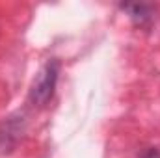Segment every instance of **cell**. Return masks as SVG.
<instances>
[{
  "label": "cell",
  "mask_w": 160,
  "mask_h": 158,
  "mask_svg": "<svg viewBox=\"0 0 160 158\" xmlns=\"http://www.w3.org/2000/svg\"><path fill=\"white\" fill-rule=\"evenodd\" d=\"M58 77H60V62L56 58H52L38 73V77L32 84V89L28 93V102L32 106H45L54 95Z\"/></svg>",
  "instance_id": "1"
},
{
  "label": "cell",
  "mask_w": 160,
  "mask_h": 158,
  "mask_svg": "<svg viewBox=\"0 0 160 158\" xmlns=\"http://www.w3.org/2000/svg\"><path fill=\"white\" fill-rule=\"evenodd\" d=\"M22 134V116L13 114L0 123V153H9Z\"/></svg>",
  "instance_id": "2"
},
{
  "label": "cell",
  "mask_w": 160,
  "mask_h": 158,
  "mask_svg": "<svg viewBox=\"0 0 160 158\" xmlns=\"http://www.w3.org/2000/svg\"><path fill=\"white\" fill-rule=\"evenodd\" d=\"M121 9L128 13L130 21L138 28H151L155 21V7L147 4H121Z\"/></svg>",
  "instance_id": "3"
},
{
  "label": "cell",
  "mask_w": 160,
  "mask_h": 158,
  "mask_svg": "<svg viewBox=\"0 0 160 158\" xmlns=\"http://www.w3.org/2000/svg\"><path fill=\"white\" fill-rule=\"evenodd\" d=\"M138 158H160V149H157V147H147V149H143L138 155Z\"/></svg>",
  "instance_id": "4"
}]
</instances>
